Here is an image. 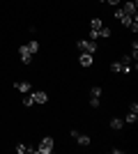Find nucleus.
I'll list each match as a JSON object with an SVG mask.
<instances>
[{"instance_id": "obj_8", "label": "nucleus", "mask_w": 138, "mask_h": 154, "mask_svg": "<svg viewBox=\"0 0 138 154\" xmlns=\"http://www.w3.org/2000/svg\"><path fill=\"white\" fill-rule=\"evenodd\" d=\"M122 12L129 14V16H136V2H133V0H127L124 5H122Z\"/></svg>"}, {"instance_id": "obj_10", "label": "nucleus", "mask_w": 138, "mask_h": 154, "mask_svg": "<svg viewBox=\"0 0 138 154\" xmlns=\"http://www.w3.org/2000/svg\"><path fill=\"white\" fill-rule=\"evenodd\" d=\"M108 124H111L113 131H120V129L124 127V120H122V117H111V122H108Z\"/></svg>"}, {"instance_id": "obj_18", "label": "nucleus", "mask_w": 138, "mask_h": 154, "mask_svg": "<svg viewBox=\"0 0 138 154\" xmlns=\"http://www.w3.org/2000/svg\"><path fill=\"white\" fill-rule=\"evenodd\" d=\"M101 92H104V90H101L99 85H94V88L90 90V97H101Z\"/></svg>"}, {"instance_id": "obj_4", "label": "nucleus", "mask_w": 138, "mask_h": 154, "mask_svg": "<svg viewBox=\"0 0 138 154\" xmlns=\"http://www.w3.org/2000/svg\"><path fill=\"white\" fill-rule=\"evenodd\" d=\"M19 58L23 64H30L32 62V53H30V48H28V44H21L19 46Z\"/></svg>"}, {"instance_id": "obj_19", "label": "nucleus", "mask_w": 138, "mask_h": 154, "mask_svg": "<svg viewBox=\"0 0 138 154\" xmlns=\"http://www.w3.org/2000/svg\"><path fill=\"white\" fill-rule=\"evenodd\" d=\"M122 16H124V12H122V7H115V12H113V19H122Z\"/></svg>"}, {"instance_id": "obj_16", "label": "nucleus", "mask_w": 138, "mask_h": 154, "mask_svg": "<svg viewBox=\"0 0 138 154\" xmlns=\"http://www.w3.org/2000/svg\"><path fill=\"white\" fill-rule=\"evenodd\" d=\"M16 152H19V154H26V152H35V147H28L26 143H19V145H16Z\"/></svg>"}, {"instance_id": "obj_22", "label": "nucleus", "mask_w": 138, "mask_h": 154, "mask_svg": "<svg viewBox=\"0 0 138 154\" xmlns=\"http://www.w3.org/2000/svg\"><path fill=\"white\" fill-rule=\"evenodd\" d=\"M104 2H106V5H113V7H118L120 2H122V0H104Z\"/></svg>"}, {"instance_id": "obj_1", "label": "nucleus", "mask_w": 138, "mask_h": 154, "mask_svg": "<svg viewBox=\"0 0 138 154\" xmlns=\"http://www.w3.org/2000/svg\"><path fill=\"white\" fill-rule=\"evenodd\" d=\"M53 145H55V140H53L51 136H46V138H41V140H39V145L35 147V152H37V154H51L53 152Z\"/></svg>"}, {"instance_id": "obj_13", "label": "nucleus", "mask_w": 138, "mask_h": 154, "mask_svg": "<svg viewBox=\"0 0 138 154\" xmlns=\"http://www.w3.org/2000/svg\"><path fill=\"white\" fill-rule=\"evenodd\" d=\"M28 48H30V53H32V55H35V53H39L41 44H39V42H37V39H32V42H28Z\"/></svg>"}, {"instance_id": "obj_21", "label": "nucleus", "mask_w": 138, "mask_h": 154, "mask_svg": "<svg viewBox=\"0 0 138 154\" xmlns=\"http://www.w3.org/2000/svg\"><path fill=\"white\" fill-rule=\"evenodd\" d=\"M90 106L92 108H99V97H90Z\"/></svg>"}, {"instance_id": "obj_15", "label": "nucleus", "mask_w": 138, "mask_h": 154, "mask_svg": "<svg viewBox=\"0 0 138 154\" xmlns=\"http://www.w3.org/2000/svg\"><path fill=\"white\" fill-rule=\"evenodd\" d=\"M136 120H138V113L129 110V113H127V117H124V124H136Z\"/></svg>"}, {"instance_id": "obj_17", "label": "nucleus", "mask_w": 138, "mask_h": 154, "mask_svg": "<svg viewBox=\"0 0 138 154\" xmlns=\"http://www.w3.org/2000/svg\"><path fill=\"white\" fill-rule=\"evenodd\" d=\"M129 58H133V62L138 60V42H136V39L131 42V55H129Z\"/></svg>"}, {"instance_id": "obj_5", "label": "nucleus", "mask_w": 138, "mask_h": 154, "mask_svg": "<svg viewBox=\"0 0 138 154\" xmlns=\"http://www.w3.org/2000/svg\"><path fill=\"white\" fill-rule=\"evenodd\" d=\"M92 62H94V55H92V53H81L78 55V64L81 67H92Z\"/></svg>"}, {"instance_id": "obj_23", "label": "nucleus", "mask_w": 138, "mask_h": 154, "mask_svg": "<svg viewBox=\"0 0 138 154\" xmlns=\"http://www.w3.org/2000/svg\"><path fill=\"white\" fill-rule=\"evenodd\" d=\"M99 2H104V0H99Z\"/></svg>"}, {"instance_id": "obj_12", "label": "nucleus", "mask_w": 138, "mask_h": 154, "mask_svg": "<svg viewBox=\"0 0 138 154\" xmlns=\"http://www.w3.org/2000/svg\"><path fill=\"white\" fill-rule=\"evenodd\" d=\"M104 26V21L99 19V16H94V19H90V30H97L99 32V28Z\"/></svg>"}, {"instance_id": "obj_14", "label": "nucleus", "mask_w": 138, "mask_h": 154, "mask_svg": "<svg viewBox=\"0 0 138 154\" xmlns=\"http://www.w3.org/2000/svg\"><path fill=\"white\" fill-rule=\"evenodd\" d=\"M111 74H122V62L120 60H113L111 62Z\"/></svg>"}, {"instance_id": "obj_9", "label": "nucleus", "mask_w": 138, "mask_h": 154, "mask_svg": "<svg viewBox=\"0 0 138 154\" xmlns=\"http://www.w3.org/2000/svg\"><path fill=\"white\" fill-rule=\"evenodd\" d=\"M122 74H131V58L129 55H122Z\"/></svg>"}, {"instance_id": "obj_24", "label": "nucleus", "mask_w": 138, "mask_h": 154, "mask_svg": "<svg viewBox=\"0 0 138 154\" xmlns=\"http://www.w3.org/2000/svg\"><path fill=\"white\" fill-rule=\"evenodd\" d=\"M133 2H136V0H133Z\"/></svg>"}, {"instance_id": "obj_2", "label": "nucleus", "mask_w": 138, "mask_h": 154, "mask_svg": "<svg viewBox=\"0 0 138 154\" xmlns=\"http://www.w3.org/2000/svg\"><path fill=\"white\" fill-rule=\"evenodd\" d=\"M76 48H78L81 53H97V42H92V39H78L76 42Z\"/></svg>"}, {"instance_id": "obj_20", "label": "nucleus", "mask_w": 138, "mask_h": 154, "mask_svg": "<svg viewBox=\"0 0 138 154\" xmlns=\"http://www.w3.org/2000/svg\"><path fill=\"white\" fill-rule=\"evenodd\" d=\"M32 97H30V94H28V97H23V106H26V108H30V106H32Z\"/></svg>"}, {"instance_id": "obj_11", "label": "nucleus", "mask_w": 138, "mask_h": 154, "mask_svg": "<svg viewBox=\"0 0 138 154\" xmlns=\"http://www.w3.org/2000/svg\"><path fill=\"white\" fill-rule=\"evenodd\" d=\"M97 35H99V39H108V37H113V30H111L108 26H101Z\"/></svg>"}, {"instance_id": "obj_6", "label": "nucleus", "mask_w": 138, "mask_h": 154, "mask_svg": "<svg viewBox=\"0 0 138 154\" xmlns=\"http://www.w3.org/2000/svg\"><path fill=\"white\" fill-rule=\"evenodd\" d=\"M30 97H32V101H35V103H46V101H48V92H44V90L30 92Z\"/></svg>"}, {"instance_id": "obj_3", "label": "nucleus", "mask_w": 138, "mask_h": 154, "mask_svg": "<svg viewBox=\"0 0 138 154\" xmlns=\"http://www.w3.org/2000/svg\"><path fill=\"white\" fill-rule=\"evenodd\" d=\"M69 134H72V138H74L76 143H78L81 147H90V145H92V138H90L87 134H81L78 129H72Z\"/></svg>"}, {"instance_id": "obj_7", "label": "nucleus", "mask_w": 138, "mask_h": 154, "mask_svg": "<svg viewBox=\"0 0 138 154\" xmlns=\"http://www.w3.org/2000/svg\"><path fill=\"white\" fill-rule=\"evenodd\" d=\"M14 90H19V92H23V94H28V92H32V85L28 83V81H16V83H14Z\"/></svg>"}]
</instances>
